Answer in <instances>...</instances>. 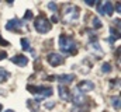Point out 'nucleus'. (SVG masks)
I'll return each instance as SVG.
<instances>
[{
	"label": "nucleus",
	"mask_w": 121,
	"mask_h": 112,
	"mask_svg": "<svg viewBox=\"0 0 121 112\" xmlns=\"http://www.w3.org/2000/svg\"><path fill=\"white\" fill-rule=\"evenodd\" d=\"M47 60H48V63H49L52 67L59 66V64L63 63V57H62L59 53H49V55L47 56Z\"/></svg>",
	"instance_id": "nucleus-6"
},
{
	"label": "nucleus",
	"mask_w": 121,
	"mask_h": 112,
	"mask_svg": "<svg viewBox=\"0 0 121 112\" xmlns=\"http://www.w3.org/2000/svg\"><path fill=\"white\" fill-rule=\"evenodd\" d=\"M86 4H89V6H93L94 4V0L91 1V0H86Z\"/></svg>",
	"instance_id": "nucleus-25"
},
{
	"label": "nucleus",
	"mask_w": 121,
	"mask_h": 112,
	"mask_svg": "<svg viewBox=\"0 0 121 112\" xmlns=\"http://www.w3.org/2000/svg\"><path fill=\"white\" fill-rule=\"evenodd\" d=\"M4 112H14V111H11V109H7V111H4Z\"/></svg>",
	"instance_id": "nucleus-28"
},
{
	"label": "nucleus",
	"mask_w": 121,
	"mask_h": 112,
	"mask_svg": "<svg viewBox=\"0 0 121 112\" xmlns=\"http://www.w3.org/2000/svg\"><path fill=\"white\" fill-rule=\"evenodd\" d=\"M21 46H23L24 51H27V52H32V49H31V46H30V41H28L27 38H21Z\"/></svg>",
	"instance_id": "nucleus-15"
},
{
	"label": "nucleus",
	"mask_w": 121,
	"mask_h": 112,
	"mask_svg": "<svg viewBox=\"0 0 121 112\" xmlns=\"http://www.w3.org/2000/svg\"><path fill=\"white\" fill-rule=\"evenodd\" d=\"M73 79H75V74H60L58 76V81L59 84H70L73 81Z\"/></svg>",
	"instance_id": "nucleus-11"
},
{
	"label": "nucleus",
	"mask_w": 121,
	"mask_h": 112,
	"mask_svg": "<svg viewBox=\"0 0 121 112\" xmlns=\"http://www.w3.org/2000/svg\"><path fill=\"white\" fill-rule=\"evenodd\" d=\"M58 44H59V49L63 53H75L76 52V42L70 36L60 35L58 39Z\"/></svg>",
	"instance_id": "nucleus-2"
},
{
	"label": "nucleus",
	"mask_w": 121,
	"mask_h": 112,
	"mask_svg": "<svg viewBox=\"0 0 121 112\" xmlns=\"http://www.w3.org/2000/svg\"><path fill=\"white\" fill-rule=\"evenodd\" d=\"M27 107L31 112H39V107L38 102H35L34 100H27Z\"/></svg>",
	"instance_id": "nucleus-12"
},
{
	"label": "nucleus",
	"mask_w": 121,
	"mask_h": 112,
	"mask_svg": "<svg viewBox=\"0 0 121 112\" xmlns=\"http://www.w3.org/2000/svg\"><path fill=\"white\" fill-rule=\"evenodd\" d=\"M93 27L94 28H101V23H100V20H99L97 17L93 18Z\"/></svg>",
	"instance_id": "nucleus-18"
},
{
	"label": "nucleus",
	"mask_w": 121,
	"mask_h": 112,
	"mask_svg": "<svg viewBox=\"0 0 121 112\" xmlns=\"http://www.w3.org/2000/svg\"><path fill=\"white\" fill-rule=\"evenodd\" d=\"M51 21H54V23H56V21H58V17H56V16H52V18H51Z\"/></svg>",
	"instance_id": "nucleus-26"
},
{
	"label": "nucleus",
	"mask_w": 121,
	"mask_h": 112,
	"mask_svg": "<svg viewBox=\"0 0 121 112\" xmlns=\"http://www.w3.org/2000/svg\"><path fill=\"white\" fill-rule=\"evenodd\" d=\"M80 92H89L91 91L93 88H94V84L91 83L90 80H83V81H80V83L78 84V87H76Z\"/></svg>",
	"instance_id": "nucleus-7"
},
{
	"label": "nucleus",
	"mask_w": 121,
	"mask_h": 112,
	"mask_svg": "<svg viewBox=\"0 0 121 112\" xmlns=\"http://www.w3.org/2000/svg\"><path fill=\"white\" fill-rule=\"evenodd\" d=\"M120 7H121L120 3H117V13H120Z\"/></svg>",
	"instance_id": "nucleus-27"
},
{
	"label": "nucleus",
	"mask_w": 121,
	"mask_h": 112,
	"mask_svg": "<svg viewBox=\"0 0 121 112\" xmlns=\"http://www.w3.org/2000/svg\"><path fill=\"white\" fill-rule=\"evenodd\" d=\"M0 45H3V46H7V45H9V42H7L6 39H3V38L0 36Z\"/></svg>",
	"instance_id": "nucleus-22"
},
{
	"label": "nucleus",
	"mask_w": 121,
	"mask_h": 112,
	"mask_svg": "<svg viewBox=\"0 0 121 112\" xmlns=\"http://www.w3.org/2000/svg\"><path fill=\"white\" fill-rule=\"evenodd\" d=\"M111 70H113V67H111L110 63H103V66H101V72L103 73H110Z\"/></svg>",
	"instance_id": "nucleus-17"
},
{
	"label": "nucleus",
	"mask_w": 121,
	"mask_h": 112,
	"mask_svg": "<svg viewBox=\"0 0 121 112\" xmlns=\"http://www.w3.org/2000/svg\"><path fill=\"white\" fill-rule=\"evenodd\" d=\"M58 94H59V98L62 101H69L70 100V90H68L63 85H59L58 87Z\"/></svg>",
	"instance_id": "nucleus-9"
},
{
	"label": "nucleus",
	"mask_w": 121,
	"mask_h": 112,
	"mask_svg": "<svg viewBox=\"0 0 121 112\" xmlns=\"http://www.w3.org/2000/svg\"><path fill=\"white\" fill-rule=\"evenodd\" d=\"M72 100H73V104L75 105H82L85 101H86V98H85V95L78 90V88H75L73 90V94H72Z\"/></svg>",
	"instance_id": "nucleus-8"
},
{
	"label": "nucleus",
	"mask_w": 121,
	"mask_h": 112,
	"mask_svg": "<svg viewBox=\"0 0 121 112\" xmlns=\"http://www.w3.org/2000/svg\"><path fill=\"white\" fill-rule=\"evenodd\" d=\"M103 8H104V14H107V16H111L113 14V4L110 3V1H106V3H103Z\"/></svg>",
	"instance_id": "nucleus-13"
},
{
	"label": "nucleus",
	"mask_w": 121,
	"mask_h": 112,
	"mask_svg": "<svg viewBox=\"0 0 121 112\" xmlns=\"http://www.w3.org/2000/svg\"><path fill=\"white\" fill-rule=\"evenodd\" d=\"M62 16H63L65 23H75L79 18V8L73 4H65Z\"/></svg>",
	"instance_id": "nucleus-3"
},
{
	"label": "nucleus",
	"mask_w": 121,
	"mask_h": 112,
	"mask_svg": "<svg viewBox=\"0 0 121 112\" xmlns=\"http://www.w3.org/2000/svg\"><path fill=\"white\" fill-rule=\"evenodd\" d=\"M48 8L52 10V11H56V10H58V7H56L55 3H48Z\"/></svg>",
	"instance_id": "nucleus-21"
},
{
	"label": "nucleus",
	"mask_w": 121,
	"mask_h": 112,
	"mask_svg": "<svg viewBox=\"0 0 121 112\" xmlns=\"http://www.w3.org/2000/svg\"><path fill=\"white\" fill-rule=\"evenodd\" d=\"M0 109H1V105H0Z\"/></svg>",
	"instance_id": "nucleus-29"
},
{
	"label": "nucleus",
	"mask_w": 121,
	"mask_h": 112,
	"mask_svg": "<svg viewBox=\"0 0 121 112\" xmlns=\"http://www.w3.org/2000/svg\"><path fill=\"white\" fill-rule=\"evenodd\" d=\"M27 90L30 91L31 94H35L37 95V98L34 100L35 102H41L42 101V98H47V97H51L52 95V88L51 87H42V85H28L27 87Z\"/></svg>",
	"instance_id": "nucleus-1"
},
{
	"label": "nucleus",
	"mask_w": 121,
	"mask_h": 112,
	"mask_svg": "<svg viewBox=\"0 0 121 112\" xmlns=\"http://www.w3.org/2000/svg\"><path fill=\"white\" fill-rule=\"evenodd\" d=\"M14 64H17V66H20V67H24L27 63H28V59L26 57V56L23 55H17V56H13L11 59H10Z\"/></svg>",
	"instance_id": "nucleus-10"
},
{
	"label": "nucleus",
	"mask_w": 121,
	"mask_h": 112,
	"mask_svg": "<svg viewBox=\"0 0 121 112\" xmlns=\"http://www.w3.org/2000/svg\"><path fill=\"white\" fill-rule=\"evenodd\" d=\"M34 27L37 29V32H39V34H47V32L51 29V24H49V20H48L44 14H41V16H38V17L35 18Z\"/></svg>",
	"instance_id": "nucleus-4"
},
{
	"label": "nucleus",
	"mask_w": 121,
	"mask_h": 112,
	"mask_svg": "<svg viewBox=\"0 0 121 112\" xmlns=\"http://www.w3.org/2000/svg\"><path fill=\"white\" fill-rule=\"evenodd\" d=\"M111 105H113L117 111H120V98H118V97H113V98H111Z\"/></svg>",
	"instance_id": "nucleus-16"
},
{
	"label": "nucleus",
	"mask_w": 121,
	"mask_h": 112,
	"mask_svg": "<svg viewBox=\"0 0 121 112\" xmlns=\"http://www.w3.org/2000/svg\"><path fill=\"white\" fill-rule=\"evenodd\" d=\"M45 108H47V109H48V108H49V109L54 108V102H47V104H45Z\"/></svg>",
	"instance_id": "nucleus-23"
},
{
	"label": "nucleus",
	"mask_w": 121,
	"mask_h": 112,
	"mask_svg": "<svg viewBox=\"0 0 121 112\" xmlns=\"http://www.w3.org/2000/svg\"><path fill=\"white\" fill-rule=\"evenodd\" d=\"M10 77V73L6 70V69H1L0 67V83H3V81H7V79Z\"/></svg>",
	"instance_id": "nucleus-14"
},
{
	"label": "nucleus",
	"mask_w": 121,
	"mask_h": 112,
	"mask_svg": "<svg viewBox=\"0 0 121 112\" xmlns=\"http://www.w3.org/2000/svg\"><path fill=\"white\" fill-rule=\"evenodd\" d=\"M24 25H26V23H24V21L14 18V20H10V21L6 24V29H9V31H16V32H20V31H21V28L24 27Z\"/></svg>",
	"instance_id": "nucleus-5"
},
{
	"label": "nucleus",
	"mask_w": 121,
	"mask_h": 112,
	"mask_svg": "<svg viewBox=\"0 0 121 112\" xmlns=\"http://www.w3.org/2000/svg\"><path fill=\"white\" fill-rule=\"evenodd\" d=\"M6 57H7V53L6 52H0V60L1 59H6Z\"/></svg>",
	"instance_id": "nucleus-24"
},
{
	"label": "nucleus",
	"mask_w": 121,
	"mask_h": 112,
	"mask_svg": "<svg viewBox=\"0 0 121 112\" xmlns=\"http://www.w3.org/2000/svg\"><path fill=\"white\" fill-rule=\"evenodd\" d=\"M32 17H34V16H32V13H31L30 10H28V11L24 14V20H23V21L26 23V21H28V20H32Z\"/></svg>",
	"instance_id": "nucleus-19"
},
{
	"label": "nucleus",
	"mask_w": 121,
	"mask_h": 112,
	"mask_svg": "<svg viewBox=\"0 0 121 112\" xmlns=\"http://www.w3.org/2000/svg\"><path fill=\"white\" fill-rule=\"evenodd\" d=\"M97 11H99L100 14H104V8H103V3H101V1L97 3Z\"/></svg>",
	"instance_id": "nucleus-20"
}]
</instances>
